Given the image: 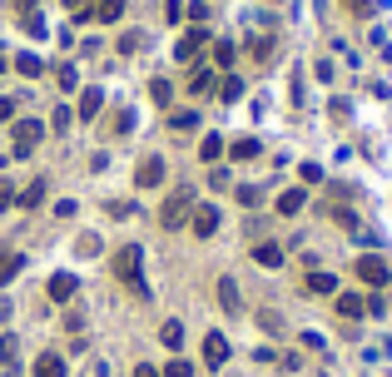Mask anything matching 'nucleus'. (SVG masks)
Masks as SVG:
<instances>
[{"label": "nucleus", "instance_id": "f257e3e1", "mask_svg": "<svg viewBox=\"0 0 392 377\" xmlns=\"http://www.w3.org/2000/svg\"><path fill=\"white\" fill-rule=\"evenodd\" d=\"M139 268H144V248H139V243H124V248L114 253V263H109V273L119 283H129L134 293L144 288V283H139Z\"/></svg>", "mask_w": 392, "mask_h": 377}, {"label": "nucleus", "instance_id": "f03ea898", "mask_svg": "<svg viewBox=\"0 0 392 377\" xmlns=\"http://www.w3.org/2000/svg\"><path fill=\"white\" fill-rule=\"evenodd\" d=\"M189 208H194V198H189V188H179V193H169V198H164L159 223H164V228H184V223H189Z\"/></svg>", "mask_w": 392, "mask_h": 377}, {"label": "nucleus", "instance_id": "7ed1b4c3", "mask_svg": "<svg viewBox=\"0 0 392 377\" xmlns=\"http://www.w3.org/2000/svg\"><path fill=\"white\" fill-rule=\"evenodd\" d=\"M388 258H378V253H363V258H358V278L363 283H373V288H383V283H388Z\"/></svg>", "mask_w": 392, "mask_h": 377}, {"label": "nucleus", "instance_id": "20e7f679", "mask_svg": "<svg viewBox=\"0 0 392 377\" xmlns=\"http://www.w3.org/2000/svg\"><path fill=\"white\" fill-rule=\"evenodd\" d=\"M189 223H194V238H213L218 208H213V203H194V208H189Z\"/></svg>", "mask_w": 392, "mask_h": 377}, {"label": "nucleus", "instance_id": "39448f33", "mask_svg": "<svg viewBox=\"0 0 392 377\" xmlns=\"http://www.w3.org/2000/svg\"><path fill=\"white\" fill-rule=\"evenodd\" d=\"M40 134H45V124H40V119H20V124H15V154L35 149V144H40Z\"/></svg>", "mask_w": 392, "mask_h": 377}, {"label": "nucleus", "instance_id": "423d86ee", "mask_svg": "<svg viewBox=\"0 0 392 377\" xmlns=\"http://www.w3.org/2000/svg\"><path fill=\"white\" fill-rule=\"evenodd\" d=\"M134 184H139V188L164 184V159H159V154H149V159H144V164L134 169Z\"/></svg>", "mask_w": 392, "mask_h": 377}, {"label": "nucleus", "instance_id": "0eeeda50", "mask_svg": "<svg viewBox=\"0 0 392 377\" xmlns=\"http://www.w3.org/2000/svg\"><path fill=\"white\" fill-rule=\"evenodd\" d=\"M203 363H208V368H223V363H228V338H223V333H208V338H203Z\"/></svg>", "mask_w": 392, "mask_h": 377}, {"label": "nucleus", "instance_id": "6e6552de", "mask_svg": "<svg viewBox=\"0 0 392 377\" xmlns=\"http://www.w3.org/2000/svg\"><path fill=\"white\" fill-rule=\"evenodd\" d=\"M203 45H208V35H203V30H189V35H184L179 45H174V55H179V60H194Z\"/></svg>", "mask_w": 392, "mask_h": 377}, {"label": "nucleus", "instance_id": "1a4fd4ad", "mask_svg": "<svg viewBox=\"0 0 392 377\" xmlns=\"http://www.w3.org/2000/svg\"><path fill=\"white\" fill-rule=\"evenodd\" d=\"M75 288H80L75 273H55V278H50V298H55V303H65V298H75Z\"/></svg>", "mask_w": 392, "mask_h": 377}, {"label": "nucleus", "instance_id": "9d476101", "mask_svg": "<svg viewBox=\"0 0 392 377\" xmlns=\"http://www.w3.org/2000/svg\"><path fill=\"white\" fill-rule=\"evenodd\" d=\"M363 313H368V303H363V298L338 293V318H348V323H353V318H363Z\"/></svg>", "mask_w": 392, "mask_h": 377}, {"label": "nucleus", "instance_id": "9b49d317", "mask_svg": "<svg viewBox=\"0 0 392 377\" xmlns=\"http://www.w3.org/2000/svg\"><path fill=\"white\" fill-rule=\"evenodd\" d=\"M35 377H65V358H60V353H45V358L35 363Z\"/></svg>", "mask_w": 392, "mask_h": 377}, {"label": "nucleus", "instance_id": "f8f14e48", "mask_svg": "<svg viewBox=\"0 0 392 377\" xmlns=\"http://www.w3.org/2000/svg\"><path fill=\"white\" fill-rule=\"evenodd\" d=\"M253 258H258L263 268H278V263H283V248H278V243H253Z\"/></svg>", "mask_w": 392, "mask_h": 377}, {"label": "nucleus", "instance_id": "ddd939ff", "mask_svg": "<svg viewBox=\"0 0 392 377\" xmlns=\"http://www.w3.org/2000/svg\"><path fill=\"white\" fill-rule=\"evenodd\" d=\"M15 203H25V208H40V203H45V179H35L30 188H20V193H15Z\"/></svg>", "mask_w": 392, "mask_h": 377}, {"label": "nucleus", "instance_id": "4468645a", "mask_svg": "<svg viewBox=\"0 0 392 377\" xmlns=\"http://www.w3.org/2000/svg\"><path fill=\"white\" fill-rule=\"evenodd\" d=\"M303 198H308V193H303V188H288V193H283V198H278V213H283V218H293L298 208H303Z\"/></svg>", "mask_w": 392, "mask_h": 377}, {"label": "nucleus", "instance_id": "2eb2a0df", "mask_svg": "<svg viewBox=\"0 0 392 377\" xmlns=\"http://www.w3.org/2000/svg\"><path fill=\"white\" fill-rule=\"evenodd\" d=\"M159 343H164V348H179V343H184V323H174V318H169V323L159 328Z\"/></svg>", "mask_w": 392, "mask_h": 377}, {"label": "nucleus", "instance_id": "dca6fc26", "mask_svg": "<svg viewBox=\"0 0 392 377\" xmlns=\"http://www.w3.org/2000/svg\"><path fill=\"white\" fill-rule=\"evenodd\" d=\"M189 90H194V94H208V90H213V70H208V65H198L194 75H189Z\"/></svg>", "mask_w": 392, "mask_h": 377}, {"label": "nucleus", "instance_id": "f3484780", "mask_svg": "<svg viewBox=\"0 0 392 377\" xmlns=\"http://www.w3.org/2000/svg\"><path fill=\"white\" fill-rule=\"evenodd\" d=\"M99 104H104V94H99V90H85V94H80V119H95Z\"/></svg>", "mask_w": 392, "mask_h": 377}, {"label": "nucleus", "instance_id": "a211bd4d", "mask_svg": "<svg viewBox=\"0 0 392 377\" xmlns=\"http://www.w3.org/2000/svg\"><path fill=\"white\" fill-rule=\"evenodd\" d=\"M20 268H25V258H20V253H0V283H10Z\"/></svg>", "mask_w": 392, "mask_h": 377}, {"label": "nucleus", "instance_id": "6ab92c4d", "mask_svg": "<svg viewBox=\"0 0 392 377\" xmlns=\"http://www.w3.org/2000/svg\"><path fill=\"white\" fill-rule=\"evenodd\" d=\"M198 159H208V164H213V159H223V139H218V134H208V139L198 144Z\"/></svg>", "mask_w": 392, "mask_h": 377}, {"label": "nucleus", "instance_id": "aec40b11", "mask_svg": "<svg viewBox=\"0 0 392 377\" xmlns=\"http://www.w3.org/2000/svg\"><path fill=\"white\" fill-rule=\"evenodd\" d=\"M228 159H258V139H233Z\"/></svg>", "mask_w": 392, "mask_h": 377}, {"label": "nucleus", "instance_id": "412c9836", "mask_svg": "<svg viewBox=\"0 0 392 377\" xmlns=\"http://www.w3.org/2000/svg\"><path fill=\"white\" fill-rule=\"evenodd\" d=\"M95 15H99V20H119V15H124V0H99Z\"/></svg>", "mask_w": 392, "mask_h": 377}, {"label": "nucleus", "instance_id": "4be33fe9", "mask_svg": "<svg viewBox=\"0 0 392 377\" xmlns=\"http://www.w3.org/2000/svg\"><path fill=\"white\" fill-rule=\"evenodd\" d=\"M333 273H308V293H333Z\"/></svg>", "mask_w": 392, "mask_h": 377}, {"label": "nucleus", "instance_id": "5701e85b", "mask_svg": "<svg viewBox=\"0 0 392 377\" xmlns=\"http://www.w3.org/2000/svg\"><path fill=\"white\" fill-rule=\"evenodd\" d=\"M15 353H20V348H15V338H0V363H5V373L15 368Z\"/></svg>", "mask_w": 392, "mask_h": 377}, {"label": "nucleus", "instance_id": "b1692460", "mask_svg": "<svg viewBox=\"0 0 392 377\" xmlns=\"http://www.w3.org/2000/svg\"><path fill=\"white\" fill-rule=\"evenodd\" d=\"M218 298H223V308H238V288H233V278L218 283Z\"/></svg>", "mask_w": 392, "mask_h": 377}, {"label": "nucleus", "instance_id": "393cba45", "mask_svg": "<svg viewBox=\"0 0 392 377\" xmlns=\"http://www.w3.org/2000/svg\"><path fill=\"white\" fill-rule=\"evenodd\" d=\"M15 70H20V75H40V70H45V65H40V60H35V55H20V60H15Z\"/></svg>", "mask_w": 392, "mask_h": 377}, {"label": "nucleus", "instance_id": "a878e982", "mask_svg": "<svg viewBox=\"0 0 392 377\" xmlns=\"http://www.w3.org/2000/svg\"><path fill=\"white\" fill-rule=\"evenodd\" d=\"M149 94H154V104H169V80H154V85H149Z\"/></svg>", "mask_w": 392, "mask_h": 377}, {"label": "nucleus", "instance_id": "bb28decb", "mask_svg": "<svg viewBox=\"0 0 392 377\" xmlns=\"http://www.w3.org/2000/svg\"><path fill=\"white\" fill-rule=\"evenodd\" d=\"M164 377H194V368H189V363H184V358H174V363H169V368H164Z\"/></svg>", "mask_w": 392, "mask_h": 377}, {"label": "nucleus", "instance_id": "cd10ccee", "mask_svg": "<svg viewBox=\"0 0 392 377\" xmlns=\"http://www.w3.org/2000/svg\"><path fill=\"white\" fill-rule=\"evenodd\" d=\"M258 198H263V193H258V188H253V184H243V188H238V203H243V208H253Z\"/></svg>", "mask_w": 392, "mask_h": 377}, {"label": "nucleus", "instance_id": "c85d7f7f", "mask_svg": "<svg viewBox=\"0 0 392 377\" xmlns=\"http://www.w3.org/2000/svg\"><path fill=\"white\" fill-rule=\"evenodd\" d=\"M218 94H223V99H238V94H243V85H238V80H233V75H228V80H223V85H218Z\"/></svg>", "mask_w": 392, "mask_h": 377}, {"label": "nucleus", "instance_id": "c756f323", "mask_svg": "<svg viewBox=\"0 0 392 377\" xmlns=\"http://www.w3.org/2000/svg\"><path fill=\"white\" fill-rule=\"evenodd\" d=\"M169 124H174V129H194L198 114H169Z\"/></svg>", "mask_w": 392, "mask_h": 377}, {"label": "nucleus", "instance_id": "7c9ffc66", "mask_svg": "<svg viewBox=\"0 0 392 377\" xmlns=\"http://www.w3.org/2000/svg\"><path fill=\"white\" fill-rule=\"evenodd\" d=\"M208 184H213V188H228V169H218V164H213V169H208Z\"/></svg>", "mask_w": 392, "mask_h": 377}, {"label": "nucleus", "instance_id": "2f4dec72", "mask_svg": "<svg viewBox=\"0 0 392 377\" xmlns=\"http://www.w3.org/2000/svg\"><path fill=\"white\" fill-rule=\"evenodd\" d=\"M273 55V40H253V60H268Z\"/></svg>", "mask_w": 392, "mask_h": 377}, {"label": "nucleus", "instance_id": "473e14b6", "mask_svg": "<svg viewBox=\"0 0 392 377\" xmlns=\"http://www.w3.org/2000/svg\"><path fill=\"white\" fill-rule=\"evenodd\" d=\"M50 129H70V109H65V104L55 109V119H50Z\"/></svg>", "mask_w": 392, "mask_h": 377}, {"label": "nucleus", "instance_id": "72a5a7b5", "mask_svg": "<svg viewBox=\"0 0 392 377\" xmlns=\"http://www.w3.org/2000/svg\"><path fill=\"white\" fill-rule=\"evenodd\" d=\"M298 174H303V184H318V179H323V169H318V164H303Z\"/></svg>", "mask_w": 392, "mask_h": 377}, {"label": "nucleus", "instance_id": "f704fd0d", "mask_svg": "<svg viewBox=\"0 0 392 377\" xmlns=\"http://www.w3.org/2000/svg\"><path fill=\"white\" fill-rule=\"evenodd\" d=\"M15 119V99H0V124H10Z\"/></svg>", "mask_w": 392, "mask_h": 377}, {"label": "nucleus", "instance_id": "c9c22d12", "mask_svg": "<svg viewBox=\"0 0 392 377\" xmlns=\"http://www.w3.org/2000/svg\"><path fill=\"white\" fill-rule=\"evenodd\" d=\"M10 203H15V188L5 184V179H0V208H10Z\"/></svg>", "mask_w": 392, "mask_h": 377}, {"label": "nucleus", "instance_id": "e433bc0d", "mask_svg": "<svg viewBox=\"0 0 392 377\" xmlns=\"http://www.w3.org/2000/svg\"><path fill=\"white\" fill-rule=\"evenodd\" d=\"M134 377H164V373H159V368H149V363H139V368H134Z\"/></svg>", "mask_w": 392, "mask_h": 377}, {"label": "nucleus", "instance_id": "4c0bfd02", "mask_svg": "<svg viewBox=\"0 0 392 377\" xmlns=\"http://www.w3.org/2000/svg\"><path fill=\"white\" fill-rule=\"evenodd\" d=\"M348 5H353V10H358V15H368V0H348Z\"/></svg>", "mask_w": 392, "mask_h": 377}, {"label": "nucleus", "instance_id": "58836bf2", "mask_svg": "<svg viewBox=\"0 0 392 377\" xmlns=\"http://www.w3.org/2000/svg\"><path fill=\"white\" fill-rule=\"evenodd\" d=\"M20 5H25V10H35V0H20Z\"/></svg>", "mask_w": 392, "mask_h": 377}, {"label": "nucleus", "instance_id": "ea45409f", "mask_svg": "<svg viewBox=\"0 0 392 377\" xmlns=\"http://www.w3.org/2000/svg\"><path fill=\"white\" fill-rule=\"evenodd\" d=\"M0 75H5V60H0Z\"/></svg>", "mask_w": 392, "mask_h": 377}]
</instances>
